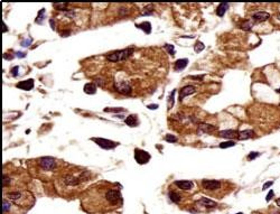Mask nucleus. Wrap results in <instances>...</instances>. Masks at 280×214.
<instances>
[{"label":"nucleus","mask_w":280,"mask_h":214,"mask_svg":"<svg viewBox=\"0 0 280 214\" xmlns=\"http://www.w3.org/2000/svg\"><path fill=\"white\" fill-rule=\"evenodd\" d=\"M135 49L134 48H125V49H122V51H117L113 52V53L107 55V59L110 62H121L127 59L128 57H130L132 54H134Z\"/></svg>","instance_id":"f257e3e1"},{"label":"nucleus","mask_w":280,"mask_h":214,"mask_svg":"<svg viewBox=\"0 0 280 214\" xmlns=\"http://www.w3.org/2000/svg\"><path fill=\"white\" fill-rule=\"evenodd\" d=\"M151 158L149 153H147L142 149H135V159L138 164L140 165H144V164H147L149 161V159Z\"/></svg>","instance_id":"f03ea898"},{"label":"nucleus","mask_w":280,"mask_h":214,"mask_svg":"<svg viewBox=\"0 0 280 214\" xmlns=\"http://www.w3.org/2000/svg\"><path fill=\"white\" fill-rule=\"evenodd\" d=\"M92 140L103 149H113L119 145L118 142H115L109 139H104V138H92Z\"/></svg>","instance_id":"7ed1b4c3"},{"label":"nucleus","mask_w":280,"mask_h":214,"mask_svg":"<svg viewBox=\"0 0 280 214\" xmlns=\"http://www.w3.org/2000/svg\"><path fill=\"white\" fill-rule=\"evenodd\" d=\"M39 165L40 167L44 169V171H52L56 167V161L53 157H42L39 160Z\"/></svg>","instance_id":"20e7f679"},{"label":"nucleus","mask_w":280,"mask_h":214,"mask_svg":"<svg viewBox=\"0 0 280 214\" xmlns=\"http://www.w3.org/2000/svg\"><path fill=\"white\" fill-rule=\"evenodd\" d=\"M202 186L205 190L214 191L221 187V182L220 181H215V179H203Z\"/></svg>","instance_id":"39448f33"},{"label":"nucleus","mask_w":280,"mask_h":214,"mask_svg":"<svg viewBox=\"0 0 280 214\" xmlns=\"http://www.w3.org/2000/svg\"><path fill=\"white\" fill-rule=\"evenodd\" d=\"M105 198L108 200V202H110V203H112V204L117 203V202L120 200V192H119V191H115V190L108 191L107 194H105Z\"/></svg>","instance_id":"423d86ee"},{"label":"nucleus","mask_w":280,"mask_h":214,"mask_svg":"<svg viewBox=\"0 0 280 214\" xmlns=\"http://www.w3.org/2000/svg\"><path fill=\"white\" fill-rule=\"evenodd\" d=\"M115 88L119 93L121 94H125V95H129L131 94V86L129 84H127L125 82H121V83H115Z\"/></svg>","instance_id":"0eeeda50"},{"label":"nucleus","mask_w":280,"mask_h":214,"mask_svg":"<svg viewBox=\"0 0 280 214\" xmlns=\"http://www.w3.org/2000/svg\"><path fill=\"white\" fill-rule=\"evenodd\" d=\"M196 92V89H195V86L193 85H186L184 86V88H181V92H179V100H184L186 96L191 95V94L195 93Z\"/></svg>","instance_id":"6e6552de"},{"label":"nucleus","mask_w":280,"mask_h":214,"mask_svg":"<svg viewBox=\"0 0 280 214\" xmlns=\"http://www.w3.org/2000/svg\"><path fill=\"white\" fill-rule=\"evenodd\" d=\"M270 18V15L266 11H258V13H254L252 15V19L254 22L261 23V22H266Z\"/></svg>","instance_id":"1a4fd4ad"},{"label":"nucleus","mask_w":280,"mask_h":214,"mask_svg":"<svg viewBox=\"0 0 280 214\" xmlns=\"http://www.w3.org/2000/svg\"><path fill=\"white\" fill-rule=\"evenodd\" d=\"M17 88L18 89H22V90H25V91H30L33 88H34V80L33 79H29V80H26V81H22V82H19L17 83Z\"/></svg>","instance_id":"9d476101"},{"label":"nucleus","mask_w":280,"mask_h":214,"mask_svg":"<svg viewBox=\"0 0 280 214\" xmlns=\"http://www.w3.org/2000/svg\"><path fill=\"white\" fill-rule=\"evenodd\" d=\"M219 136L221 138H225V139H234L237 138V131L229 129V130H222L219 132Z\"/></svg>","instance_id":"9b49d317"},{"label":"nucleus","mask_w":280,"mask_h":214,"mask_svg":"<svg viewBox=\"0 0 280 214\" xmlns=\"http://www.w3.org/2000/svg\"><path fill=\"white\" fill-rule=\"evenodd\" d=\"M175 185L183 191H190V190H192L193 186H194L193 182H191V181H176V182H175Z\"/></svg>","instance_id":"f8f14e48"},{"label":"nucleus","mask_w":280,"mask_h":214,"mask_svg":"<svg viewBox=\"0 0 280 214\" xmlns=\"http://www.w3.org/2000/svg\"><path fill=\"white\" fill-rule=\"evenodd\" d=\"M254 136V131L253 130H242V131H237V139L239 140H246V139H250Z\"/></svg>","instance_id":"ddd939ff"},{"label":"nucleus","mask_w":280,"mask_h":214,"mask_svg":"<svg viewBox=\"0 0 280 214\" xmlns=\"http://www.w3.org/2000/svg\"><path fill=\"white\" fill-rule=\"evenodd\" d=\"M197 204H201V205L205 206V207H207V209H213V207H216V206H217V203H216V202L212 201V200L206 198V197H202L200 201L197 202Z\"/></svg>","instance_id":"4468645a"},{"label":"nucleus","mask_w":280,"mask_h":214,"mask_svg":"<svg viewBox=\"0 0 280 214\" xmlns=\"http://www.w3.org/2000/svg\"><path fill=\"white\" fill-rule=\"evenodd\" d=\"M214 129H215V127L210 125V123H201L197 131H198V134H206V132H211V131L214 130Z\"/></svg>","instance_id":"2eb2a0df"},{"label":"nucleus","mask_w":280,"mask_h":214,"mask_svg":"<svg viewBox=\"0 0 280 214\" xmlns=\"http://www.w3.org/2000/svg\"><path fill=\"white\" fill-rule=\"evenodd\" d=\"M125 125L129 127H137L138 126V118H137V115H128V118H125Z\"/></svg>","instance_id":"dca6fc26"},{"label":"nucleus","mask_w":280,"mask_h":214,"mask_svg":"<svg viewBox=\"0 0 280 214\" xmlns=\"http://www.w3.org/2000/svg\"><path fill=\"white\" fill-rule=\"evenodd\" d=\"M188 65V59H177L175 62V70L176 71H181L184 70L185 67Z\"/></svg>","instance_id":"f3484780"},{"label":"nucleus","mask_w":280,"mask_h":214,"mask_svg":"<svg viewBox=\"0 0 280 214\" xmlns=\"http://www.w3.org/2000/svg\"><path fill=\"white\" fill-rule=\"evenodd\" d=\"M81 181L78 178V177H73V176H66L64 178V183L69 186H75V185H78Z\"/></svg>","instance_id":"a211bd4d"},{"label":"nucleus","mask_w":280,"mask_h":214,"mask_svg":"<svg viewBox=\"0 0 280 214\" xmlns=\"http://www.w3.org/2000/svg\"><path fill=\"white\" fill-rule=\"evenodd\" d=\"M227 8H229V3H220L219 7H217V9H216V13H217V16L223 17L224 13H225V11L227 10Z\"/></svg>","instance_id":"6ab92c4d"},{"label":"nucleus","mask_w":280,"mask_h":214,"mask_svg":"<svg viewBox=\"0 0 280 214\" xmlns=\"http://www.w3.org/2000/svg\"><path fill=\"white\" fill-rule=\"evenodd\" d=\"M136 27L139 28V29L144 30V33H146V34H150V33H151V25H150L149 22L141 23V24L136 25Z\"/></svg>","instance_id":"aec40b11"},{"label":"nucleus","mask_w":280,"mask_h":214,"mask_svg":"<svg viewBox=\"0 0 280 214\" xmlns=\"http://www.w3.org/2000/svg\"><path fill=\"white\" fill-rule=\"evenodd\" d=\"M84 92L86 94H94L96 92V84L95 83H86L84 85Z\"/></svg>","instance_id":"412c9836"},{"label":"nucleus","mask_w":280,"mask_h":214,"mask_svg":"<svg viewBox=\"0 0 280 214\" xmlns=\"http://www.w3.org/2000/svg\"><path fill=\"white\" fill-rule=\"evenodd\" d=\"M168 196H169V198H171V201L173 202V203H179V202L181 201V196L179 195L178 193L176 192H174V191H171V192L168 193Z\"/></svg>","instance_id":"4be33fe9"},{"label":"nucleus","mask_w":280,"mask_h":214,"mask_svg":"<svg viewBox=\"0 0 280 214\" xmlns=\"http://www.w3.org/2000/svg\"><path fill=\"white\" fill-rule=\"evenodd\" d=\"M175 93H176V90H173L171 92V94H169V96H168V102H167L168 110H171V107L174 105V103H175Z\"/></svg>","instance_id":"5701e85b"},{"label":"nucleus","mask_w":280,"mask_h":214,"mask_svg":"<svg viewBox=\"0 0 280 214\" xmlns=\"http://www.w3.org/2000/svg\"><path fill=\"white\" fill-rule=\"evenodd\" d=\"M7 196H8V198H10L11 201H16V200L20 198L22 194H20V192H10L7 194Z\"/></svg>","instance_id":"b1692460"},{"label":"nucleus","mask_w":280,"mask_h":214,"mask_svg":"<svg viewBox=\"0 0 280 214\" xmlns=\"http://www.w3.org/2000/svg\"><path fill=\"white\" fill-rule=\"evenodd\" d=\"M252 27H253V22H251V20H246V22L242 23V25H241V28L243 30H250Z\"/></svg>","instance_id":"393cba45"},{"label":"nucleus","mask_w":280,"mask_h":214,"mask_svg":"<svg viewBox=\"0 0 280 214\" xmlns=\"http://www.w3.org/2000/svg\"><path fill=\"white\" fill-rule=\"evenodd\" d=\"M204 48H205V45H204L202 42H197L194 46V51L196 52V53H200V52L204 51Z\"/></svg>","instance_id":"a878e982"},{"label":"nucleus","mask_w":280,"mask_h":214,"mask_svg":"<svg viewBox=\"0 0 280 214\" xmlns=\"http://www.w3.org/2000/svg\"><path fill=\"white\" fill-rule=\"evenodd\" d=\"M164 48L169 53V55H173V56L175 55V48H174V46L171 45V44H165Z\"/></svg>","instance_id":"bb28decb"},{"label":"nucleus","mask_w":280,"mask_h":214,"mask_svg":"<svg viewBox=\"0 0 280 214\" xmlns=\"http://www.w3.org/2000/svg\"><path fill=\"white\" fill-rule=\"evenodd\" d=\"M235 146L234 141H223L220 144V148H229V147H233Z\"/></svg>","instance_id":"cd10ccee"},{"label":"nucleus","mask_w":280,"mask_h":214,"mask_svg":"<svg viewBox=\"0 0 280 214\" xmlns=\"http://www.w3.org/2000/svg\"><path fill=\"white\" fill-rule=\"evenodd\" d=\"M44 13H45V9L43 8L42 10L39 11V13H38V17L36 18V20H35V22L38 23V24H42V23H43V19L45 18V17H44Z\"/></svg>","instance_id":"c85d7f7f"},{"label":"nucleus","mask_w":280,"mask_h":214,"mask_svg":"<svg viewBox=\"0 0 280 214\" xmlns=\"http://www.w3.org/2000/svg\"><path fill=\"white\" fill-rule=\"evenodd\" d=\"M165 140L167 142H176L177 141V137L173 136V135H171V134H168V135H166L165 136Z\"/></svg>","instance_id":"c756f323"},{"label":"nucleus","mask_w":280,"mask_h":214,"mask_svg":"<svg viewBox=\"0 0 280 214\" xmlns=\"http://www.w3.org/2000/svg\"><path fill=\"white\" fill-rule=\"evenodd\" d=\"M260 156V153H256V151H251L250 154L248 155V160H253V159H256L257 157H259Z\"/></svg>","instance_id":"7c9ffc66"},{"label":"nucleus","mask_w":280,"mask_h":214,"mask_svg":"<svg viewBox=\"0 0 280 214\" xmlns=\"http://www.w3.org/2000/svg\"><path fill=\"white\" fill-rule=\"evenodd\" d=\"M104 111L105 112H120V111H125V109H122V108H115V109H112V108H107V109H104Z\"/></svg>","instance_id":"2f4dec72"},{"label":"nucleus","mask_w":280,"mask_h":214,"mask_svg":"<svg viewBox=\"0 0 280 214\" xmlns=\"http://www.w3.org/2000/svg\"><path fill=\"white\" fill-rule=\"evenodd\" d=\"M66 3H54V7L57 10H65L66 9Z\"/></svg>","instance_id":"473e14b6"},{"label":"nucleus","mask_w":280,"mask_h":214,"mask_svg":"<svg viewBox=\"0 0 280 214\" xmlns=\"http://www.w3.org/2000/svg\"><path fill=\"white\" fill-rule=\"evenodd\" d=\"M32 42H33L32 38H27V39H25L22 42V46L23 47H28V46L32 45Z\"/></svg>","instance_id":"72a5a7b5"},{"label":"nucleus","mask_w":280,"mask_h":214,"mask_svg":"<svg viewBox=\"0 0 280 214\" xmlns=\"http://www.w3.org/2000/svg\"><path fill=\"white\" fill-rule=\"evenodd\" d=\"M3 212H5V213H6V212H7V211H8V210H9V207H10V204H9V203H8V202H7V201H3Z\"/></svg>","instance_id":"f704fd0d"},{"label":"nucleus","mask_w":280,"mask_h":214,"mask_svg":"<svg viewBox=\"0 0 280 214\" xmlns=\"http://www.w3.org/2000/svg\"><path fill=\"white\" fill-rule=\"evenodd\" d=\"M3 186H7V185L9 184V182H10V178H9V177H7L6 175H3Z\"/></svg>","instance_id":"c9c22d12"},{"label":"nucleus","mask_w":280,"mask_h":214,"mask_svg":"<svg viewBox=\"0 0 280 214\" xmlns=\"http://www.w3.org/2000/svg\"><path fill=\"white\" fill-rule=\"evenodd\" d=\"M271 185H273V182H272V181H269V182H267V183H264V185L263 186H262V190H267V188H269L270 186H271Z\"/></svg>","instance_id":"e433bc0d"},{"label":"nucleus","mask_w":280,"mask_h":214,"mask_svg":"<svg viewBox=\"0 0 280 214\" xmlns=\"http://www.w3.org/2000/svg\"><path fill=\"white\" fill-rule=\"evenodd\" d=\"M273 194H275V193H273V191H269V193H268V195H267V197H266V201L267 202H269L270 200H271L272 197H273Z\"/></svg>","instance_id":"4c0bfd02"},{"label":"nucleus","mask_w":280,"mask_h":214,"mask_svg":"<svg viewBox=\"0 0 280 214\" xmlns=\"http://www.w3.org/2000/svg\"><path fill=\"white\" fill-rule=\"evenodd\" d=\"M18 70H19L18 66L13 67V70H11V75H13V76H17V75H18Z\"/></svg>","instance_id":"58836bf2"},{"label":"nucleus","mask_w":280,"mask_h":214,"mask_svg":"<svg viewBox=\"0 0 280 214\" xmlns=\"http://www.w3.org/2000/svg\"><path fill=\"white\" fill-rule=\"evenodd\" d=\"M95 82L98 83V85H101V86H104V84H105V82H104L103 79H101V80H100V78H96L95 79Z\"/></svg>","instance_id":"ea45409f"},{"label":"nucleus","mask_w":280,"mask_h":214,"mask_svg":"<svg viewBox=\"0 0 280 214\" xmlns=\"http://www.w3.org/2000/svg\"><path fill=\"white\" fill-rule=\"evenodd\" d=\"M203 78H204V75H201V76H191L192 80H203Z\"/></svg>","instance_id":"a19ab883"},{"label":"nucleus","mask_w":280,"mask_h":214,"mask_svg":"<svg viewBox=\"0 0 280 214\" xmlns=\"http://www.w3.org/2000/svg\"><path fill=\"white\" fill-rule=\"evenodd\" d=\"M147 108H148V109H150V110H152V109H158V104H149Z\"/></svg>","instance_id":"79ce46f5"},{"label":"nucleus","mask_w":280,"mask_h":214,"mask_svg":"<svg viewBox=\"0 0 280 214\" xmlns=\"http://www.w3.org/2000/svg\"><path fill=\"white\" fill-rule=\"evenodd\" d=\"M16 55L18 57H25V56H26V54H25V53H20V52H16Z\"/></svg>","instance_id":"37998d69"},{"label":"nucleus","mask_w":280,"mask_h":214,"mask_svg":"<svg viewBox=\"0 0 280 214\" xmlns=\"http://www.w3.org/2000/svg\"><path fill=\"white\" fill-rule=\"evenodd\" d=\"M69 33H71L69 30H67V32H63V33H62V36H69Z\"/></svg>","instance_id":"c03bdc74"},{"label":"nucleus","mask_w":280,"mask_h":214,"mask_svg":"<svg viewBox=\"0 0 280 214\" xmlns=\"http://www.w3.org/2000/svg\"><path fill=\"white\" fill-rule=\"evenodd\" d=\"M276 204L280 207V198H277V200H276Z\"/></svg>","instance_id":"a18cd8bd"},{"label":"nucleus","mask_w":280,"mask_h":214,"mask_svg":"<svg viewBox=\"0 0 280 214\" xmlns=\"http://www.w3.org/2000/svg\"><path fill=\"white\" fill-rule=\"evenodd\" d=\"M51 24H52V28H53V29H54L55 27H54V20H53V19H52V20H51Z\"/></svg>","instance_id":"49530a36"},{"label":"nucleus","mask_w":280,"mask_h":214,"mask_svg":"<svg viewBox=\"0 0 280 214\" xmlns=\"http://www.w3.org/2000/svg\"><path fill=\"white\" fill-rule=\"evenodd\" d=\"M3 32H7V27H6V25L3 24Z\"/></svg>","instance_id":"de8ad7c7"},{"label":"nucleus","mask_w":280,"mask_h":214,"mask_svg":"<svg viewBox=\"0 0 280 214\" xmlns=\"http://www.w3.org/2000/svg\"><path fill=\"white\" fill-rule=\"evenodd\" d=\"M252 214H262V213H260V212H258V211H253Z\"/></svg>","instance_id":"09e8293b"},{"label":"nucleus","mask_w":280,"mask_h":214,"mask_svg":"<svg viewBox=\"0 0 280 214\" xmlns=\"http://www.w3.org/2000/svg\"><path fill=\"white\" fill-rule=\"evenodd\" d=\"M277 92H279V93H280V89H278V90H277Z\"/></svg>","instance_id":"8fccbe9b"},{"label":"nucleus","mask_w":280,"mask_h":214,"mask_svg":"<svg viewBox=\"0 0 280 214\" xmlns=\"http://www.w3.org/2000/svg\"><path fill=\"white\" fill-rule=\"evenodd\" d=\"M278 19H279V20H280V15H278Z\"/></svg>","instance_id":"3c124183"},{"label":"nucleus","mask_w":280,"mask_h":214,"mask_svg":"<svg viewBox=\"0 0 280 214\" xmlns=\"http://www.w3.org/2000/svg\"><path fill=\"white\" fill-rule=\"evenodd\" d=\"M237 214H242V213H237Z\"/></svg>","instance_id":"603ef678"}]
</instances>
